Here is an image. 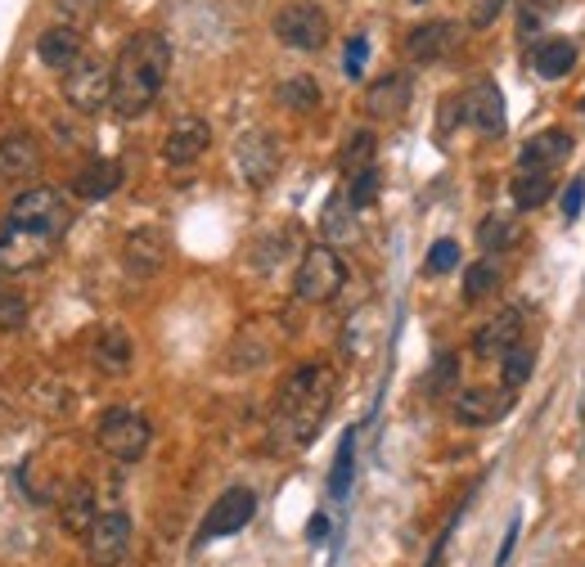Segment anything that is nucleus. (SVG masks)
I'll list each match as a JSON object with an SVG mask.
<instances>
[{
  "label": "nucleus",
  "instance_id": "nucleus-41",
  "mask_svg": "<svg viewBox=\"0 0 585 567\" xmlns=\"http://www.w3.org/2000/svg\"><path fill=\"white\" fill-rule=\"evenodd\" d=\"M365 55H369V41L365 36H352L347 41V77H361L365 73Z\"/></svg>",
  "mask_w": 585,
  "mask_h": 567
},
{
  "label": "nucleus",
  "instance_id": "nucleus-5",
  "mask_svg": "<svg viewBox=\"0 0 585 567\" xmlns=\"http://www.w3.org/2000/svg\"><path fill=\"white\" fill-rule=\"evenodd\" d=\"M343 284H347V262L338 257V248L316 244V248L302 253V266H298V275H292V293H298L302 302H329Z\"/></svg>",
  "mask_w": 585,
  "mask_h": 567
},
{
  "label": "nucleus",
  "instance_id": "nucleus-22",
  "mask_svg": "<svg viewBox=\"0 0 585 567\" xmlns=\"http://www.w3.org/2000/svg\"><path fill=\"white\" fill-rule=\"evenodd\" d=\"M135 360V347H131V334L122 324H104L100 338H95V365L104 374H126Z\"/></svg>",
  "mask_w": 585,
  "mask_h": 567
},
{
  "label": "nucleus",
  "instance_id": "nucleus-36",
  "mask_svg": "<svg viewBox=\"0 0 585 567\" xmlns=\"http://www.w3.org/2000/svg\"><path fill=\"white\" fill-rule=\"evenodd\" d=\"M352 433H347V442H343V451H338V459H333V478H329V491L333 496H347V482H352Z\"/></svg>",
  "mask_w": 585,
  "mask_h": 567
},
{
  "label": "nucleus",
  "instance_id": "nucleus-33",
  "mask_svg": "<svg viewBox=\"0 0 585 567\" xmlns=\"http://www.w3.org/2000/svg\"><path fill=\"white\" fill-rule=\"evenodd\" d=\"M374 199H378V167L356 171V176H352V185H347V203L361 212V208H369Z\"/></svg>",
  "mask_w": 585,
  "mask_h": 567
},
{
  "label": "nucleus",
  "instance_id": "nucleus-32",
  "mask_svg": "<svg viewBox=\"0 0 585 567\" xmlns=\"http://www.w3.org/2000/svg\"><path fill=\"white\" fill-rule=\"evenodd\" d=\"M531 369H536V352L531 347H509L505 356H500V378H505V388L509 392H518L522 383H527V378H531Z\"/></svg>",
  "mask_w": 585,
  "mask_h": 567
},
{
  "label": "nucleus",
  "instance_id": "nucleus-15",
  "mask_svg": "<svg viewBox=\"0 0 585 567\" xmlns=\"http://www.w3.org/2000/svg\"><path fill=\"white\" fill-rule=\"evenodd\" d=\"M208 145H212V126H208L203 118H180V122L167 131V140H163V158H167L172 167H185V163H194V158H203Z\"/></svg>",
  "mask_w": 585,
  "mask_h": 567
},
{
  "label": "nucleus",
  "instance_id": "nucleus-26",
  "mask_svg": "<svg viewBox=\"0 0 585 567\" xmlns=\"http://www.w3.org/2000/svg\"><path fill=\"white\" fill-rule=\"evenodd\" d=\"M514 244H518V221H514V216L492 212V216L477 225V248H482L486 257H500V253H509Z\"/></svg>",
  "mask_w": 585,
  "mask_h": 567
},
{
  "label": "nucleus",
  "instance_id": "nucleus-30",
  "mask_svg": "<svg viewBox=\"0 0 585 567\" xmlns=\"http://www.w3.org/2000/svg\"><path fill=\"white\" fill-rule=\"evenodd\" d=\"M279 104L288 113H311V109H320V86H316V77H288L279 86Z\"/></svg>",
  "mask_w": 585,
  "mask_h": 567
},
{
  "label": "nucleus",
  "instance_id": "nucleus-42",
  "mask_svg": "<svg viewBox=\"0 0 585 567\" xmlns=\"http://www.w3.org/2000/svg\"><path fill=\"white\" fill-rule=\"evenodd\" d=\"M500 10H505V0H477V10H473V27H492Z\"/></svg>",
  "mask_w": 585,
  "mask_h": 567
},
{
  "label": "nucleus",
  "instance_id": "nucleus-21",
  "mask_svg": "<svg viewBox=\"0 0 585 567\" xmlns=\"http://www.w3.org/2000/svg\"><path fill=\"white\" fill-rule=\"evenodd\" d=\"M572 64H576V45H572L567 36H545V41H536V45H531V68L541 73L545 81L567 77Z\"/></svg>",
  "mask_w": 585,
  "mask_h": 567
},
{
  "label": "nucleus",
  "instance_id": "nucleus-43",
  "mask_svg": "<svg viewBox=\"0 0 585 567\" xmlns=\"http://www.w3.org/2000/svg\"><path fill=\"white\" fill-rule=\"evenodd\" d=\"M329 532V523H324V518H311V541H320Z\"/></svg>",
  "mask_w": 585,
  "mask_h": 567
},
{
  "label": "nucleus",
  "instance_id": "nucleus-29",
  "mask_svg": "<svg viewBox=\"0 0 585 567\" xmlns=\"http://www.w3.org/2000/svg\"><path fill=\"white\" fill-rule=\"evenodd\" d=\"M374 149H378L374 131H356L347 145H343V154H338V167H343V176L352 180L356 171H369V167H374Z\"/></svg>",
  "mask_w": 585,
  "mask_h": 567
},
{
  "label": "nucleus",
  "instance_id": "nucleus-34",
  "mask_svg": "<svg viewBox=\"0 0 585 567\" xmlns=\"http://www.w3.org/2000/svg\"><path fill=\"white\" fill-rule=\"evenodd\" d=\"M460 266V244L455 240H437L432 248H428V275H446V270H455Z\"/></svg>",
  "mask_w": 585,
  "mask_h": 567
},
{
  "label": "nucleus",
  "instance_id": "nucleus-16",
  "mask_svg": "<svg viewBox=\"0 0 585 567\" xmlns=\"http://www.w3.org/2000/svg\"><path fill=\"white\" fill-rule=\"evenodd\" d=\"M522 343V311L518 307H509V311H500L496 320H486L482 329H477V338H473V356H482V360H500L509 347H518Z\"/></svg>",
  "mask_w": 585,
  "mask_h": 567
},
{
  "label": "nucleus",
  "instance_id": "nucleus-25",
  "mask_svg": "<svg viewBox=\"0 0 585 567\" xmlns=\"http://www.w3.org/2000/svg\"><path fill=\"white\" fill-rule=\"evenodd\" d=\"M320 234H324L329 248L356 240V208L347 203V194H338V199L324 203V212H320Z\"/></svg>",
  "mask_w": 585,
  "mask_h": 567
},
{
  "label": "nucleus",
  "instance_id": "nucleus-2",
  "mask_svg": "<svg viewBox=\"0 0 585 567\" xmlns=\"http://www.w3.org/2000/svg\"><path fill=\"white\" fill-rule=\"evenodd\" d=\"M333 388H338V374L324 365V360H307L298 365L284 388H279V401H275V433L288 437L292 446H307L320 423L329 419V405H333Z\"/></svg>",
  "mask_w": 585,
  "mask_h": 567
},
{
  "label": "nucleus",
  "instance_id": "nucleus-9",
  "mask_svg": "<svg viewBox=\"0 0 585 567\" xmlns=\"http://www.w3.org/2000/svg\"><path fill=\"white\" fill-rule=\"evenodd\" d=\"M253 513H257V496L249 487H230L203 518V527H199V545L217 541V536H234L253 523Z\"/></svg>",
  "mask_w": 585,
  "mask_h": 567
},
{
  "label": "nucleus",
  "instance_id": "nucleus-8",
  "mask_svg": "<svg viewBox=\"0 0 585 567\" xmlns=\"http://www.w3.org/2000/svg\"><path fill=\"white\" fill-rule=\"evenodd\" d=\"M234 163L253 189H266L279 171V140L271 131H243L234 145Z\"/></svg>",
  "mask_w": 585,
  "mask_h": 567
},
{
  "label": "nucleus",
  "instance_id": "nucleus-14",
  "mask_svg": "<svg viewBox=\"0 0 585 567\" xmlns=\"http://www.w3.org/2000/svg\"><path fill=\"white\" fill-rule=\"evenodd\" d=\"M455 45H460V27L451 19H432V23H419L406 36V55L415 64H432V59H446Z\"/></svg>",
  "mask_w": 585,
  "mask_h": 567
},
{
  "label": "nucleus",
  "instance_id": "nucleus-20",
  "mask_svg": "<svg viewBox=\"0 0 585 567\" xmlns=\"http://www.w3.org/2000/svg\"><path fill=\"white\" fill-rule=\"evenodd\" d=\"M122 163H113V158H90L77 176H73V189H77V199H86V203H100V199H109L113 189L122 185Z\"/></svg>",
  "mask_w": 585,
  "mask_h": 567
},
{
  "label": "nucleus",
  "instance_id": "nucleus-12",
  "mask_svg": "<svg viewBox=\"0 0 585 567\" xmlns=\"http://www.w3.org/2000/svg\"><path fill=\"white\" fill-rule=\"evenodd\" d=\"M460 118L468 126H477L482 135H500L505 131V94L496 81H473L460 94Z\"/></svg>",
  "mask_w": 585,
  "mask_h": 567
},
{
  "label": "nucleus",
  "instance_id": "nucleus-1",
  "mask_svg": "<svg viewBox=\"0 0 585 567\" xmlns=\"http://www.w3.org/2000/svg\"><path fill=\"white\" fill-rule=\"evenodd\" d=\"M172 73V45L158 32H135L113 64V109L122 118L150 113Z\"/></svg>",
  "mask_w": 585,
  "mask_h": 567
},
{
  "label": "nucleus",
  "instance_id": "nucleus-23",
  "mask_svg": "<svg viewBox=\"0 0 585 567\" xmlns=\"http://www.w3.org/2000/svg\"><path fill=\"white\" fill-rule=\"evenodd\" d=\"M36 55L51 64V68L68 73L81 59V32L77 27H45L41 41H36Z\"/></svg>",
  "mask_w": 585,
  "mask_h": 567
},
{
  "label": "nucleus",
  "instance_id": "nucleus-27",
  "mask_svg": "<svg viewBox=\"0 0 585 567\" xmlns=\"http://www.w3.org/2000/svg\"><path fill=\"white\" fill-rule=\"evenodd\" d=\"M509 194H514V203H518L522 212H531V208L550 203L554 180H550V171H518L514 185H509Z\"/></svg>",
  "mask_w": 585,
  "mask_h": 567
},
{
  "label": "nucleus",
  "instance_id": "nucleus-38",
  "mask_svg": "<svg viewBox=\"0 0 585 567\" xmlns=\"http://www.w3.org/2000/svg\"><path fill=\"white\" fill-rule=\"evenodd\" d=\"M104 0H55V10L68 19V23H90L95 14H100Z\"/></svg>",
  "mask_w": 585,
  "mask_h": 567
},
{
  "label": "nucleus",
  "instance_id": "nucleus-11",
  "mask_svg": "<svg viewBox=\"0 0 585 567\" xmlns=\"http://www.w3.org/2000/svg\"><path fill=\"white\" fill-rule=\"evenodd\" d=\"M45 163V149L41 140L27 131V126H14L0 135V180L5 185H19V180H32Z\"/></svg>",
  "mask_w": 585,
  "mask_h": 567
},
{
  "label": "nucleus",
  "instance_id": "nucleus-19",
  "mask_svg": "<svg viewBox=\"0 0 585 567\" xmlns=\"http://www.w3.org/2000/svg\"><path fill=\"white\" fill-rule=\"evenodd\" d=\"M572 154V135L563 126H550L541 135H531L522 154H518V171H554L563 158Z\"/></svg>",
  "mask_w": 585,
  "mask_h": 567
},
{
  "label": "nucleus",
  "instance_id": "nucleus-7",
  "mask_svg": "<svg viewBox=\"0 0 585 567\" xmlns=\"http://www.w3.org/2000/svg\"><path fill=\"white\" fill-rule=\"evenodd\" d=\"M275 36L288 45V51H320L329 41V19L311 0H298V5H284L275 14Z\"/></svg>",
  "mask_w": 585,
  "mask_h": 567
},
{
  "label": "nucleus",
  "instance_id": "nucleus-18",
  "mask_svg": "<svg viewBox=\"0 0 585 567\" xmlns=\"http://www.w3.org/2000/svg\"><path fill=\"white\" fill-rule=\"evenodd\" d=\"M163 262H167V240H163L158 230H135V234H126V244H122V266H126L135 279L158 275Z\"/></svg>",
  "mask_w": 585,
  "mask_h": 567
},
{
  "label": "nucleus",
  "instance_id": "nucleus-39",
  "mask_svg": "<svg viewBox=\"0 0 585 567\" xmlns=\"http://www.w3.org/2000/svg\"><path fill=\"white\" fill-rule=\"evenodd\" d=\"M23 315H27L23 298H19V293H5V289H0V329H19V324H23Z\"/></svg>",
  "mask_w": 585,
  "mask_h": 567
},
{
  "label": "nucleus",
  "instance_id": "nucleus-6",
  "mask_svg": "<svg viewBox=\"0 0 585 567\" xmlns=\"http://www.w3.org/2000/svg\"><path fill=\"white\" fill-rule=\"evenodd\" d=\"M64 100L77 113H100L104 104H113V68L95 55H81L68 73H64Z\"/></svg>",
  "mask_w": 585,
  "mask_h": 567
},
{
  "label": "nucleus",
  "instance_id": "nucleus-10",
  "mask_svg": "<svg viewBox=\"0 0 585 567\" xmlns=\"http://www.w3.org/2000/svg\"><path fill=\"white\" fill-rule=\"evenodd\" d=\"M131 549V518L122 509L113 513H100L95 518V527L86 532V554L95 567H118Z\"/></svg>",
  "mask_w": 585,
  "mask_h": 567
},
{
  "label": "nucleus",
  "instance_id": "nucleus-24",
  "mask_svg": "<svg viewBox=\"0 0 585 567\" xmlns=\"http://www.w3.org/2000/svg\"><path fill=\"white\" fill-rule=\"evenodd\" d=\"M51 248V240H41V234H27V230H14L0 240V270H23V266H36Z\"/></svg>",
  "mask_w": 585,
  "mask_h": 567
},
{
  "label": "nucleus",
  "instance_id": "nucleus-4",
  "mask_svg": "<svg viewBox=\"0 0 585 567\" xmlns=\"http://www.w3.org/2000/svg\"><path fill=\"white\" fill-rule=\"evenodd\" d=\"M10 225L14 230H27V234H41V240H55L68 225V203L59 189L51 185H36V189H23L10 208Z\"/></svg>",
  "mask_w": 585,
  "mask_h": 567
},
{
  "label": "nucleus",
  "instance_id": "nucleus-17",
  "mask_svg": "<svg viewBox=\"0 0 585 567\" xmlns=\"http://www.w3.org/2000/svg\"><path fill=\"white\" fill-rule=\"evenodd\" d=\"M410 94H415V81L406 73H387L378 77L369 90H365V113L387 122V118H401L410 109Z\"/></svg>",
  "mask_w": 585,
  "mask_h": 567
},
{
  "label": "nucleus",
  "instance_id": "nucleus-28",
  "mask_svg": "<svg viewBox=\"0 0 585 567\" xmlns=\"http://www.w3.org/2000/svg\"><path fill=\"white\" fill-rule=\"evenodd\" d=\"M59 518H64V527L73 532V536H86L90 527H95V496H90V487H73V496L64 500V509H59Z\"/></svg>",
  "mask_w": 585,
  "mask_h": 567
},
{
  "label": "nucleus",
  "instance_id": "nucleus-3",
  "mask_svg": "<svg viewBox=\"0 0 585 567\" xmlns=\"http://www.w3.org/2000/svg\"><path fill=\"white\" fill-rule=\"evenodd\" d=\"M95 442H100V451H104L109 459L135 464V459H144V451H150L154 429H150V419H144L140 410L118 405V410H109V414L100 419V429H95Z\"/></svg>",
  "mask_w": 585,
  "mask_h": 567
},
{
  "label": "nucleus",
  "instance_id": "nucleus-35",
  "mask_svg": "<svg viewBox=\"0 0 585 567\" xmlns=\"http://www.w3.org/2000/svg\"><path fill=\"white\" fill-rule=\"evenodd\" d=\"M559 10V0H522V14H518V32L527 36V32H536L550 14Z\"/></svg>",
  "mask_w": 585,
  "mask_h": 567
},
{
  "label": "nucleus",
  "instance_id": "nucleus-31",
  "mask_svg": "<svg viewBox=\"0 0 585 567\" xmlns=\"http://www.w3.org/2000/svg\"><path fill=\"white\" fill-rule=\"evenodd\" d=\"M500 289V266L486 257V262H473L468 270H464V298L468 302H482V298H492Z\"/></svg>",
  "mask_w": 585,
  "mask_h": 567
},
{
  "label": "nucleus",
  "instance_id": "nucleus-40",
  "mask_svg": "<svg viewBox=\"0 0 585 567\" xmlns=\"http://www.w3.org/2000/svg\"><path fill=\"white\" fill-rule=\"evenodd\" d=\"M581 208H585V180L576 176V180H567V189H563V221H576Z\"/></svg>",
  "mask_w": 585,
  "mask_h": 567
},
{
  "label": "nucleus",
  "instance_id": "nucleus-37",
  "mask_svg": "<svg viewBox=\"0 0 585 567\" xmlns=\"http://www.w3.org/2000/svg\"><path fill=\"white\" fill-rule=\"evenodd\" d=\"M455 374H460V360L446 352V356H437V365H432V374H428V392H446L451 383H455Z\"/></svg>",
  "mask_w": 585,
  "mask_h": 567
},
{
  "label": "nucleus",
  "instance_id": "nucleus-44",
  "mask_svg": "<svg viewBox=\"0 0 585 567\" xmlns=\"http://www.w3.org/2000/svg\"><path fill=\"white\" fill-rule=\"evenodd\" d=\"M581 113H585V100H581Z\"/></svg>",
  "mask_w": 585,
  "mask_h": 567
},
{
  "label": "nucleus",
  "instance_id": "nucleus-13",
  "mask_svg": "<svg viewBox=\"0 0 585 567\" xmlns=\"http://www.w3.org/2000/svg\"><path fill=\"white\" fill-rule=\"evenodd\" d=\"M514 405V392H496V388H468L455 397V419L464 423V429H486V423L505 419Z\"/></svg>",
  "mask_w": 585,
  "mask_h": 567
}]
</instances>
